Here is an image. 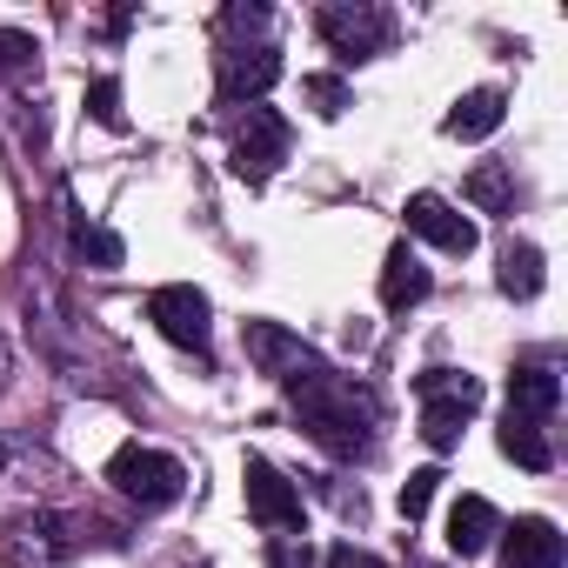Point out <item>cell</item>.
<instances>
[{"label":"cell","mask_w":568,"mask_h":568,"mask_svg":"<svg viewBox=\"0 0 568 568\" xmlns=\"http://www.w3.org/2000/svg\"><path fill=\"white\" fill-rule=\"evenodd\" d=\"M288 402H295L302 428H308L328 455H362V448H375V428H382L375 388H362V382H348V375H335V368H315L308 382L288 388Z\"/></svg>","instance_id":"6da1fadb"},{"label":"cell","mask_w":568,"mask_h":568,"mask_svg":"<svg viewBox=\"0 0 568 568\" xmlns=\"http://www.w3.org/2000/svg\"><path fill=\"white\" fill-rule=\"evenodd\" d=\"M8 375H14V355H8V342H0V388H8Z\"/></svg>","instance_id":"4316f807"},{"label":"cell","mask_w":568,"mask_h":568,"mask_svg":"<svg viewBox=\"0 0 568 568\" xmlns=\"http://www.w3.org/2000/svg\"><path fill=\"white\" fill-rule=\"evenodd\" d=\"M315 28H322V41H328L342 61H375V54H388V41H395V14L375 8V0H328V8L315 14Z\"/></svg>","instance_id":"277c9868"},{"label":"cell","mask_w":568,"mask_h":568,"mask_svg":"<svg viewBox=\"0 0 568 568\" xmlns=\"http://www.w3.org/2000/svg\"><path fill=\"white\" fill-rule=\"evenodd\" d=\"M501 455L515 462V468H528V475H548L555 468V448H548V435H541V422H501Z\"/></svg>","instance_id":"e0dca14e"},{"label":"cell","mask_w":568,"mask_h":568,"mask_svg":"<svg viewBox=\"0 0 568 568\" xmlns=\"http://www.w3.org/2000/svg\"><path fill=\"white\" fill-rule=\"evenodd\" d=\"M501 535V508L488 501V495H462L455 508H448V548L468 561V555H481L488 541Z\"/></svg>","instance_id":"4fadbf2b"},{"label":"cell","mask_w":568,"mask_h":568,"mask_svg":"<svg viewBox=\"0 0 568 568\" xmlns=\"http://www.w3.org/2000/svg\"><path fill=\"white\" fill-rule=\"evenodd\" d=\"M501 114H508V101H501V88H475V94H462V101L448 108V121H442V134H448V141H488V134L501 128Z\"/></svg>","instance_id":"9a60e30c"},{"label":"cell","mask_w":568,"mask_h":568,"mask_svg":"<svg viewBox=\"0 0 568 568\" xmlns=\"http://www.w3.org/2000/svg\"><path fill=\"white\" fill-rule=\"evenodd\" d=\"M561 528L548 515H515V528H501V568H561Z\"/></svg>","instance_id":"8fae6325"},{"label":"cell","mask_w":568,"mask_h":568,"mask_svg":"<svg viewBox=\"0 0 568 568\" xmlns=\"http://www.w3.org/2000/svg\"><path fill=\"white\" fill-rule=\"evenodd\" d=\"M221 28L227 34H267V8H241L234 0V8H221Z\"/></svg>","instance_id":"d4e9b609"},{"label":"cell","mask_w":568,"mask_h":568,"mask_svg":"<svg viewBox=\"0 0 568 568\" xmlns=\"http://www.w3.org/2000/svg\"><path fill=\"white\" fill-rule=\"evenodd\" d=\"M328 568H382V561H375L368 548H355V541H335V548H328Z\"/></svg>","instance_id":"484cf974"},{"label":"cell","mask_w":568,"mask_h":568,"mask_svg":"<svg viewBox=\"0 0 568 568\" xmlns=\"http://www.w3.org/2000/svg\"><path fill=\"white\" fill-rule=\"evenodd\" d=\"M302 101H308L322 121H335V114H348V108H355V94H348V81H342V74H308V81H302Z\"/></svg>","instance_id":"d6986e66"},{"label":"cell","mask_w":568,"mask_h":568,"mask_svg":"<svg viewBox=\"0 0 568 568\" xmlns=\"http://www.w3.org/2000/svg\"><path fill=\"white\" fill-rule=\"evenodd\" d=\"M435 488H442V468H415V475L402 481V521H422L428 501H435Z\"/></svg>","instance_id":"7402d4cb"},{"label":"cell","mask_w":568,"mask_h":568,"mask_svg":"<svg viewBox=\"0 0 568 568\" xmlns=\"http://www.w3.org/2000/svg\"><path fill=\"white\" fill-rule=\"evenodd\" d=\"M108 481H114L128 501H141V508H168V501L187 495V468H181L174 455L148 448V442H121L114 462H108Z\"/></svg>","instance_id":"3957f363"},{"label":"cell","mask_w":568,"mask_h":568,"mask_svg":"<svg viewBox=\"0 0 568 568\" xmlns=\"http://www.w3.org/2000/svg\"><path fill=\"white\" fill-rule=\"evenodd\" d=\"M41 68V41L21 28H0V74H34Z\"/></svg>","instance_id":"44dd1931"},{"label":"cell","mask_w":568,"mask_h":568,"mask_svg":"<svg viewBox=\"0 0 568 568\" xmlns=\"http://www.w3.org/2000/svg\"><path fill=\"white\" fill-rule=\"evenodd\" d=\"M74 247H81L94 267H121V261H128L121 234H114V227H94V221H74Z\"/></svg>","instance_id":"ffe728a7"},{"label":"cell","mask_w":568,"mask_h":568,"mask_svg":"<svg viewBox=\"0 0 568 568\" xmlns=\"http://www.w3.org/2000/svg\"><path fill=\"white\" fill-rule=\"evenodd\" d=\"M88 114L121 134V128H128V114H121V81H94V88H88Z\"/></svg>","instance_id":"603a6c76"},{"label":"cell","mask_w":568,"mask_h":568,"mask_svg":"<svg viewBox=\"0 0 568 568\" xmlns=\"http://www.w3.org/2000/svg\"><path fill=\"white\" fill-rule=\"evenodd\" d=\"M495 281H501L508 302H535L541 281H548V274H541V247H535V241H515V247L501 254V274H495Z\"/></svg>","instance_id":"2e32d148"},{"label":"cell","mask_w":568,"mask_h":568,"mask_svg":"<svg viewBox=\"0 0 568 568\" xmlns=\"http://www.w3.org/2000/svg\"><path fill=\"white\" fill-rule=\"evenodd\" d=\"M8 462H14V442H8V435H0V468H8Z\"/></svg>","instance_id":"83f0119b"},{"label":"cell","mask_w":568,"mask_h":568,"mask_svg":"<svg viewBox=\"0 0 568 568\" xmlns=\"http://www.w3.org/2000/svg\"><path fill=\"white\" fill-rule=\"evenodd\" d=\"M281 81V54L267 48V41H254V48H227L221 61H214V94L227 101V108H261V94Z\"/></svg>","instance_id":"9c48e42d"},{"label":"cell","mask_w":568,"mask_h":568,"mask_svg":"<svg viewBox=\"0 0 568 568\" xmlns=\"http://www.w3.org/2000/svg\"><path fill=\"white\" fill-rule=\"evenodd\" d=\"M408 234H422V241H435L442 254H475L481 247V227L455 207V201H442V194H408Z\"/></svg>","instance_id":"30bf717a"},{"label":"cell","mask_w":568,"mask_h":568,"mask_svg":"<svg viewBox=\"0 0 568 568\" xmlns=\"http://www.w3.org/2000/svg\"><path fill=\"white\" fill-rule=\"evenodd\" d=\"M241 488H247V515H254L267 535H302V521H308L302 488L281 475L267 455H247V462H241Z\"/></svg>","instance_id":"5b68a950"},{"label":"cell","mask_w":568,"mask_h":568,"mask_svg":"<svg viewBox=\"0 0 568 568\" xmlns=\"http://www.w3.org/2000/svg\"><path fill=\"white\" fill-rule=\"evenodd\" d=\"M288 121H281L274 108H247L241 121H234V148H227V161H234V174L247 181V187H261V181H274V168L288 161Z\"/></svg>","instance_id":"8992f818"},{"label":"cell","mask_w":568,"mask_h":568,"mask_svg":"<svg viewBox=\"0 0 568 568\" xmlns=\"http://www.w3.org/2000/svg\"><path fill=\"white\" fill-rule=\"evenodd\" d=\"M468 201H475L481 214H508V207H515V168H501V161L475 168V174H468Z\"/></svg>","instance_id":"ac0fdd59"},{"label":"cell","mask_w":568,"mask_h":568,"mask_svg":"<svg viewBox=\"0 0 568 568\" xmlns=\"http://www.w3.org/2000/svg\"><path fill=\"white\" fill-rule=\"evenodd\" d=\"M428 288H435L428 261H422L408 241H395V247H388V261H382V308H388V315H402V308L428 302Z\"/></svg>","instance_id":"7c38bea8"},{"label":"cell","mask_w":568,"mask_h":568,"mask_svg":"<svg viewBox=\"0 0 568 568\" xmlns=\"http://www.w3.org/2000/svg\"><path fill=\"white\" fill-rule=\"evenodd\" d=\"M148 322L174 348H187V355H207V342H214V308H207V295L194 288V281H168V288H154L148 295Z\"/></svg>","instance_id":"52a82bcc"},{"label":"cell","mask_w":568,"mask_h":568,"mask_svg":"<svg viewBox=\"0 0 568 568\" xmlns=\"http://www.w3.org/2000/svg\"><path fill=\"white\" fill-rule=\"evenodd\" d=\"M241 348H247V362H254L261 375H274L281 388H295V382H308L315 368H328L302 335H288L281 322H247V328H241Z\"/></svg>","instance_id":"ba28073f"},{"label":"cell","mask_w":568,"mask_h":568,"mask_svg":"<svg viewBox=\"0 0 568 568\" xmlns=\"http://www.w3.org/2000/svg\"><path fill=\"white\" fill-rule=\"evenodd\" d=\"M194 568H207V561H194Z\"/></svg>","instance_id":"f1b7e54d"},{"label":"cell","mask_w":568,"mask_h":568,"mask_svg":"<svg viewBox=\"0 0 568 568\" xmlns=\"http://www.w3.org/2000/svg\"><path fill=\"white\" fill-rule=\"evenodd\" d=\"M267 568H315V541L308 535H274L267 541Z\"/></svg>","instance_id":"cb8c5ba5"},{"label":"cell","mask_w":568,"mask_h":568,"mask_svg":"<svg viewBox=\"0 0 568 568\" xmlns=\"http://www.w3.org/2000/svg\"><path fill=\"white\" fill-rule=\"evenodd\" d=\"M555 402H561V375H555L548 362L508 375V415H515V422H548Z\"/></svg>","instance_id":"5bb4252c"},{"label":"cell","mask_w":568,"mask_h":568,"mask_svg":"<svg viewBox=\"0 0 568 568\" xmlns=\"http://www.w3.org/2000/svg\"><path fill=\"white\" fill-rule=\"evenodd\" d=\"M415 395H422V442L435 455H448L481 408V382L462 368H428V375H415Z\"/></svg>","instance_id":"7a4b0ae2"}]
</instances>
